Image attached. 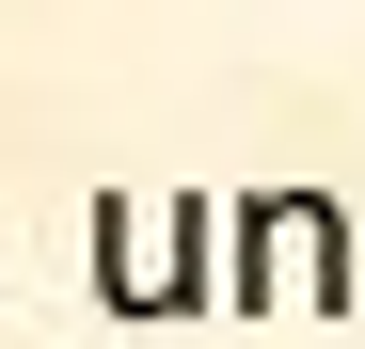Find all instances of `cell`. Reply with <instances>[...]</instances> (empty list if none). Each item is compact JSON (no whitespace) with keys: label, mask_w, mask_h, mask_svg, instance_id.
Masks as SVG:
<instances>
[{"label":"cell","mask_w":365,"mask_h":349,"mask_svg":"<svg viewBox=\"0 0 365 349\" xmlns=\"http://www.w3.org/2000/svg\"><path fill=\"white\" fill-rule=\"evenodd\" d=\"M207 302L238 318H349L365 302V222L334 191H238L207 239Z\"/></svg>","instance_id":"obj_1"},{"label":"cell","mask_w":365,"mask_h":349,"mask_svg":"<svg viewBox=\"0 0 365 349\" xmlns=\"http://www.w3.org/2000/svg\"><path fill=\"white\" fill-rule=\"evenodd\" d=\"M207 239H222V207L207 191H96L80 222V254H96V318H128V333H175V318H207Z\"/></svg>","instance_id":"obj_2"}]
</instances>
